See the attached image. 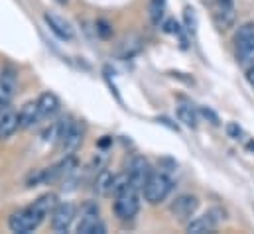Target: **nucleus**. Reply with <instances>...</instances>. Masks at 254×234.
<instances>
[{"instance_id": "1", "label": "nucleus", "mask_w": 254, "mask_h": 234, "mask_svg": "<svg viewBox=\"0 0 254 234\" xmlns=\"http://www.w3.org/2000/svg\"><path fill=\"white\" fill-rule=\"evenodd\" d=\"M46 217H48V215H46L42 209H38V205L34 203V205H30V207H26V209H20V211L12 213L10 219H8V229H10L12 233L30 234V233H34V231L44 223Z\"/></svg>"}, {"instance_id": "2", "label": "nucleus", "mask_w": 254, "mask_h": 234, "mask_svg": "<svg viewBox=\"0 0 254 234\" xmlns=\"http://www.w3.org/2000/svg\"><path fill=\"white\" fill-rule=\"evenodd\" d=\"M172 191V179L164 174H152L150 179L146 181L142 193H144V199L150 203V205H158L162 203Z\"/></svg>"}, {"instance_id": "3", "label": "nucleus", "mask_w": 254, "mask_h": 234, "mask_svg": "<svg viewBox=\"0 0 254 234\" xmlns=\"http://www.w3.org/2000/svg\"><path fill=\"white\" fill-rule=\"evenodd\" d=\"M138 211H140V199L136 189L128 187L119 195H115V215L121 221H132L138 215Z\"/></svg>"}, {"instance_id": "4", "label": "nucleus", "mask_w": 254, "mask_h": 234, "mask_svg": "<svg viewBox=\"0 0 254 234\" xmlns=\"http://www.w3.org/2000/svg\"><path fill=\"white\" fill-rule=\"evenodd\" d=\"M58 138H60V142L64 146V152L71 154V152H75L81 146L83 134H81L79 126L71 120V117H67L58 124Z\"/></svg>"}, {"instance_id": "5", "label": "nucleus", "mask_w": 254, "mask_h": 234, "mask_svg": "<svg viewBox=\"0 0 254 234\" xmlns=\"http://www.w3.org/2000/svg\"><path fill=\"white\" fill-rule=\"evenodd\" d=\"M235 48H237V59L247 61L254 56V24L247 22L239 28L235 36Z\"/></svg>"}, {"instance_id": "6", "label": "nucleus", "mask_w": 254, "mask_h": 234, "mask_svg": "<svg viewBox=\"0 0 254 234\" xmlns=\"http://www.w3.org/2000/svg\"><path fill=\"white\" fill-rule=\"evenodd\" d=\"M152 176V170H150V164L144 160V158H134L132 164H130V170H128V183L132 189L136 191H142L146 181Z\"/></svg>"}, {"instance_id": "7", "label": "nucleus", "mask_w": 254, "mask_h": 234, "mask_svg": "<svg viewBox=\"0 0 254 234\" xmlns=\"http://www.w3.org/2000/svg\"><path fill=\"white\" fill-rule=\"evenodd\" d=\"M75 219V207L71 203H60L52 213V229L56 233H67Z\"/></svg>"}, {"instance_id": "8", "label": "nucleus", "mask_w": 254, "mask_h": 234, "mask_svg": "<svg viewBox=\"0 0 254 234\" xmlns=\"http://www.w3.org/2000/svg\"><path fill=\"white\" fill-rule=\"evenodd\" d=\"M197 197H193V195H180L174 203H172V207H170V211L174 213V217H178L180 221H186V219H191V215L197 211Z\"/></svg>"}, {"instance_id": "9", "label": "nucleus", "mask_w": 254, "mask_h": 234, "mask_svg": "<svg viewBox=\"0 0 254 234\" xmlns=\"http://www.w3.org/2000/svg\"><path fill=\"white\" fill-rule=\"evenodd\" d=\"M16 87H18V77L16 71L12 67H6L0 73V99L2 101H12V97L16 95Z\"/></svg>"}, {"instance_id": "10", "label": "nucleus", "mask_w": 254, "mask_h": 234, "mask_svg": "<svg viewBox=\"0 0 254 234\" xmlns=\"http://www.w3.org/2000/svg\"><path fill=\"white\" fill-rule=\"evenodd\" d=\"M101 223L99 219V209L95 205H87L81 213V219H79V225H77V233L81 234H93L95 227Z\"/></svg>"}, {"instance_id": "11", "label": "nucleus", "mask_w": 254, "mask_h": 234, "mask_svg": "<svg viewBox=\"0 0 254 234\" xmlns=\"http://www.w3.org/2000/svg\"><path fill=\"white\" fill-rule=\"evenodd\" d=\"M237 20V12H235V4H225V2H217L215 8V22L221 30H229L235 26Z\"/></svg>"}, {"instance_id": "12", "label": "nucleus", "mask_w": 254, "mask_h": 234, "mask_svg": "<svg viewBox=\"0 0 254 234\" xmlns=\"http://www.w3.org/2000/svg\"><path fill=\"white\" fill-rule=\"evenodd\" d=\"M44 20H46V24L50 26V30L60 38V40H71L73 38V30H71V26L65 22L64 18H60V16H56V14H44Z\"/></svg>"}, {"instance_id": "13", "label": "nucleus", "mask_w": 254, "mask_h": 234, "mask_svg": "<svg viewBox=\"0 0 254 234\" xmlns=\"http://www.w3.org/2000/svg\"><path fill=\"white\" fill-rule=\"evenodd\" d=\"M20 128H32L40 118H42V113H40V107H38V101L34 103H26L24 107H22V111H20Z\"/></svg>"}, {"instance_id": "14", "label": "nucleus", "mask_w": 254, "mask_h": 234, "mask_svg": "<svg viewBox=\"0 0 254 234\" xmlns=\"http://www.w3.org/2000/svg\"><path fill=\"white\" fill-rule=\"evenodd\" d=\"M38 107H40V113L42 118H52L58 115L60 111V99L54 95V93H44L40 99H38Z\"/></svg>"}, {"instance_id": "15", "label": "nucleus", "mask_w": 254, "mask_h": 234, "mask_svg": "<svg viewBox=\"0 0 254 234\" xmlns=\"http://www.w3.org/2000/svg\"><path fill=\"white\" fill-rule=\"evenodd\" d=\"M20 128V117L12 111H6L0 117V140H8Z\"/></svg>"}, {"instance_id": "16", "label": "nucleus", "mask_w": 254, "mask_h": 234, "mask_svg": "<svg viewBox=\"0 0 254 234\" xmlns=\"http://www.w3.org/2000/svg\"><path fill=\"white\" fill-rule=\"evenodd\" d=\"M217 227V221L213 219V215H203V217H197L188 223V233L191 234H205L211 233L213 229Z\"/></svg>"}, {"instance_id": "17", "label": "nucleus", "mask_w": 254, "mask_h": 234, "mask_svg": "<svg viewBox=\"0 0 254 234\" xmlns=\"http://www.w3.org/2000/svg\"><path fill=\"white\" fill-rule=\"evenodd\" d=\"M113 185H115V176L107 170H103L99 176H97V181H95V189L99 195H111L113 193Z\"/></svg>"}, {"instance_id": "18", "label": "nucleus", "mask_w": 254, "mask_h": 234, "mask_svg": "<svg viewBox=\"0 0 254 234\" xmlns=\"http://www.w3.org/2000/svg\"><path fill=\"white\" fill-rule=\"evenodd\" d=\"M148 12H150L152 24H154V26H160L162 20H164V12H166V0H152Z\"/></svg>"}, {"instance_id": "19", "label": "nucleus", "mask_w": 254, "mask_h": 234, "mask_svg": "<svg viewBox=\"0 0 254 234\" xmlns=\"http://www.w3.org/2000/svg\"><path fill=\"white\" fill-rule=\"evenodd\" d=\"M178 118H180V122H184L186 126L197 128V115H195V111H193L191 107H188V105L178 107Z\"/></svg>"}, {"instance_id": "20", "label": "nucleus", "mask_w": 254, "mask_h": 234, "mask_svg": "<svg viewBox=\"0 0 254 234\" xmlns=\"http://www.w3.org/2000/svg\"><path fill=\"white\" fill-rule=\"evenodd\" d=\"M186 28L190 32H195V28H197V20H195V14L191 8H186Z\"/></svg>"}, {"instance_id": "21", "label": "nucleus", "mask_w": 254, "mask_h": 234, "mask_svg": "<svg viewBox=\"0 0 254 234\" xmlns=\"http://www.w3.org/2000/svg\"><path fill=\"white\" fill-rule=\"evenodd\" d=\"M97 32L101 34V38H109L111 34H113V30H111V26L105 22V20H101V22H97Z\"/></svg>"}, {"instance_id": "22", "label": "nucleus", "mask_w": 254, "mask_h": 234, "mask_svg": "<svg viewBox=\"0 0 254 234\" xmlns=\"http://www.w3.org/2000/svg\"><path fill=\"white\" fill-rule=\"evenodd\" d=\"M201 115H203L205 118H209V120H211V124H215V126L219 124V118H217V115H215L213 111H209V109H201Z\"/></svg>"}, {"instance_id": "23", "label": "nucleus", "mask_w": 254, "mask_h": 234, "mask_svg": "<svg viewBox=\"0 0 254 234\" xmlns=\"http://www.w3.org/2000/svg\"><path fill=\"white\" fill-rule=\"evenodd\" d=\"M227 132H229V136H233V138H239V136H241V128H239L235 122H231V124L227 126Z\"/></svg>"}, {"instance_id": "24", "label": "nucleus", "mask_w": 254, "mask_h": 234, "mask_svg": "<svg viewBox=\"0 0 254 234\" xmlns=\"http://www.w3.org/2000/svg\"><path fill=\"white\" fill-rule=\"evenodd\" d=\"M247 81H249V83L254 87V65L249 69V71H247Z\"/></svg>"}, {"instance_id": "25", "label": "nucleus", "mask_w": 254, "mask_h": 234, "mask_svg": "<svg viewBox=\"0 0 254 234\" xmlns=\"http://www.w3.org/2000/svg\"><path fill=\"white\" fill-rule=\"evenodd\" d=\"M6 111H8V101H2V99H0V117H2Z\"/></svg>"}, {"instance_id": "26", "label": "nucleus", "mask_w": 254, "mask_h": 234, "mask_svg": "<svg viewBox=\"0 0 254 234\" xmlns=\"http://www.w3.org/2000/svg\"><path fill=\"white\" fill-rule=\"evenodd\" d=\"M219 2H225V4H235V0H219Z\"/></svg>"}, {"instance_id": "27", "label": "nucleus", "mask_w": 254, "mask_h": 234, "mask_svg": "<svg viewBox=\"0 0 254 234\" xmlns=\"http://www.w3.org/2000/svg\"><path fill=\"white\" fill-rule=\"evenodd\" d=\"M56 2H60V4H65V2H67V0H56Z\"/></svg>"}]
</instances>
